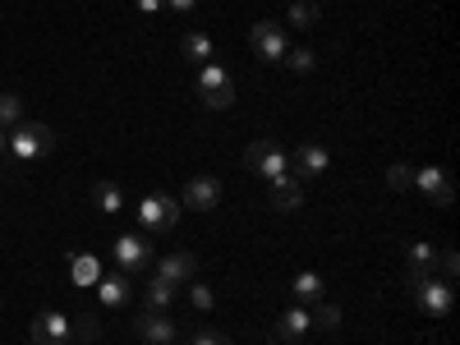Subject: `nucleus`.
Here are the masks:
<instances>
[{"instance_id": "1", "label": "nucleus", "mask_w": 460, "mask_h": 345, "mask_svg": "<svg viewBox=\"0 0 460 345\" xmlns=\"http://www.w3.org/2000/svg\"><path fill=\"white\" fill-rule=\"evenodd\" d=\"M410 295H414V304H419V314L433 318V323H442V318L456 309L451 281H438L433 272H429V277H414V281H410Z\"/></svg>"}, {"instance_id": "2", "label": "nucleus", "mask_w": 460, "mask_h": 345, "mask_svg": "<svg viewBox=\"0 0 460 345\" xmlns=\"http://www.w3.org/2000/svg\"><path fill=\"white\" fill-rule=\"evenodd\" d=\"M5 134H10V152H14L19 162H37V157H47V152L56 147V134L47 125H37V120H19Z\"/></svg>"}, {"instance_id": "3", "label": "nucleus", "mask_w": 460, "mask_h": 345, "mask_svg": "<svg viewBox=\"0 0 460 345\" xmlns=\"http://www.w3.org/2000/svg\"><path fill=\"white\" fill-rule=\"evenodd\" d=\"M244 166H249L253 175H262V180H272V184L290 175V157L277 147V138H253L249 152H244Z\"/></svg>"}, {"instance_id": "4", "label": "nucleus", "mask_w": 460, "mask_h": 345, "mask_svg": "<svg viewBox=\"0 0 460 345\" xmlns=\"http://www.w3.org/2000/svg\"><path fill=\"white\" fill-rule=\"evenodd\" d=\"M249 42H253L258 60H267V65H281V60H286V51H290L286 28H281V23H272V19L253 23V28H249Z\"/></svg>"}, {"instance_id": "5", "label": "nucleus", "mask_w": 460, "mask_h": 345, "mask_svg": "<svg viewBox=\"0 0 460 345\" xmlns=\"http://www.w3.org/2000/svg\"><path fill=\"white\" fill-rule=\"evenodd\" d=\"M138 221H143L147 230H171V226L180 221V208H175L171 194H143V199H138Z\"/></svg>"}, {"instance_id": "6", "label": "nucleus", "mask_w": 460, "mask_h": 345, "mask_svg": "<svg viewBox=\"0 0 460 345\" xmlns=\"http://www.w3.org/2000/svg\"><path fill=\"white\" fill-rule=\"evenodd\" d=\"M32 345H65L69 336H74V323L65 318V314H56V309H47V314H37L32 318Z\"/></svg>"}, {"instance_id": "7", "label": "nucleus", "mask_w": 460, "mask_h": 345, "mask_svg": "<svg viewBox=\"0 0 460 345\" xmlns=\"http://www.w3.org/2000/svg\"><path fill=\"white\" fill-rule=\"evenodd\" d=\"M134 336H138L143 345H171V341H175V323H171L166 314H157V309H143V314L134 318Z\"/></svg>"}, {"instance_id": "8", "label": "nucleus", "mask_w": 460, "mask_h": 345, "mask_svg": "<svg viewBox=\"0 0 460 345\" xmlns=\"http://www.w3.org/2000/svg\"><path fill=\"white\" fill-rule=\"evenodd\" d=\"M184 203L194 208V212H212L221 203V180L217 175H194L184 184Z\"/></svg>"}, {"instance_id": "9", "label": "nucleus", "mask_w": 460, "mask_h": 345, "mask_svg": "<svg viewBox=\"0 0 460 345\" xmlns=\"http://www.w3.org/2000/svg\"><path fill=\"white\" fill-rule=\"evenodd\" d=\"M414 184L424 189V194L438 203V208H451V199H456V189H451V175L442 171V166H424V171H414Z\"/></svg>"}, {"instance_id": "10", "label": "nucleus", "mask_w": 460, "mask_h": 345, "mask_svg": "<svg viewBox=\"0 0 460 345\" xmlns=\"http://www.w3.org/2000/svg\"><path fill=\"white\" fill-rule=\"evenodd\" d=\"M332 166V152L323 147V143H299L295 147V175L299 180H314V175H323Z\"/></svg>"}, {"instance_id": "11", "label": "nucleus", "mask_w": 460, "mask_h": 345, "mask_svg": "<svg viewBox=\"0 0 460 345\" xmlns=\"http://www.w3.org/2000/svg\"><path fill=\"white\" fill-rule=\"evenodd\" d=\"M129 295H134L129 272H111V277H102V281H97V299H102V309H125Z\"/></svg>"}, {"instance_id": "12", "label": "nucleus", "mask_w": 460, "mask_h": 345, "mask_svg": "<svg viewBox=\"0 0 460 345\" xmlns=\"http://www.w3.org/2000/svg\"><path fill=\"white\" fill-rule=\"evenodd\" d=\"M147 258H152V249H147L143 235H120L115 240V262H120V272H138Z\"/></svg>"}, {"instance_id": "13", "label": "nucleus", "mask_w": 460, "mask_h": 345, "mask_svg": "<svg viewBox=\"0 0 460 345\" xmlns=\"http://www.w3.org/2000/svg\"><path fill=\"white\" fill-rule=\"evenodd\" d=\"M309 327H314V314L304 309V304H290V309L281 314V323H277V336L281 341H304V336H309Z\"/></svg>"}, {"instance_id": "14", "label": "nucleus", "mask_w": 460, "mask_h": 345, "mask_svg": "<svg viewBox=\"0 0 460 345\" xmlns=\"http://www.w3.org/2000/svg\"><path fill=\"white\" fill-rule=\"evenodd\" d=\"M433 262H438V249H433V244H424V240L410 244V249H405V281L429 277V272H433Z\"/></svg>"}, {"instance_id": "15", "label": "nucleus", "mask_w": 460, "mask_h": 345, "mask_svg": "<svg viewBox=\"0 0 460 345\" xmlns=\"http://www.w3.org/2000/svg\"><path fill=\"white\" fill-rule=\"evenodd\" d=\"M194 272H199V262L189 258V253H166V258H162V267H157V277H166L171 286L194 281Z\"/></svg>"}, {"instance_id": "16", "label": "nucleus", "mask_w": 460, "mask_h": 345, "mask_svg": "<svg viewBox=\"0 0 460 345\" xmlns=\"http://www.w3.org/2000/svg\"><path fill=\"white\" fill-rule=\"evenodd\" d=\"M272 208H277V212H299V208H304V184H299L295 175H286V180L272 184Z\"/></svg>"}, {"instance_id": "17", "label": "nucleus", "mask_w": 460, "mask_h": 345, "mask_svg": "<svg viewBox=\"0 0 460 345\" xmlns=\"http://www.w3.org/2000/svg\"><path fill=\"white\" fill-rule=\"evenodd\" d=\"M93 203H97L106 217H115V212H125V189L115 184V180H97V184H93Z\"/></svg>"}, {"instance_id": "18", "label": "nucleus", "mask_w": 460, "mask_h": 345, "mask_svg": "<svg viewBox=\"0 0 460 345\" xmlns=\"http://www.w3.org/2000/svg\"><path fill=\"white\" fill-rule=\"evenodd\" d=\"M143 304H147V309H157V314H166L171 304H175V286H171L166 277H152V281L143 286Z\"/></svg>"}, {"instance_id": "19", "label": "nucleus", "mask_w": 460, "mask_h": 345, "mask_svg": "<svg viewBox=\"0 0 460 345\" xmlns=\"http://www.w3.org/2000/svg\"><path fill=\"white\" fill-rule=\"evenodd\" d=\"M180 51L194 60V65H208V60H212V37H208L203 28H189L184 42H180Z\"/></svg>"}, {"instance_id": "20", "label": "nucleus", "mask_w": 460, "mask_h": 345, "mask_svg": "<svg viewBox=\"0 0 460 345\" xmlns=\"http://www.w3.org/2000/svg\"><path fill=\"white\" fill-rule=\"evenodd\" d=\"M290 290H295L304 304H318V299H327V286H323V277H318V272H299V277L290 281Z\"/></svg>"}, {"instance_id": "21", "label": "nucleus", "mask_w": 460, "mask_h": 345, "mask_svg": "<svg viewBox=\"0 0 460 345\" xmlns=\"http://www.w3.org/2000/svg\"><path fill=\"white\" fill-rule=\"evenodd\" d=\"M217 88H235L230 84V74H226V65H199V93H217Z\"/></svg>"}, {"instance_id": "22", "label": "nucleus", "mask_w": 460, "mask_h": 345, "mask_svg": "<svg viewBox=\"0 0 460 345\" xmlns=\"http://www.w3.org/2000/svg\"><path fill=\"white\" fill-rule=\"evenodd\" d=\"M69 272H74V281H79V286H97V281H102V267H97V258H88V253L74 258Z\"/></svg>"}, {"instance_id": "23", "label": "nucleus", "mask_w": 460, "mask_h": 345, "mask_svg": "<svg viewBox=\"0 0 460 345\" xmlns=\"http://www.w3.org/2000/svg\"><path fill=\"white\" fill-rule=\"evenodd\" d=\"M23 120V102L14 93H0V129H14Z\"/></svg>"}, {"instance_id": "24", "label": "nucleus", "mask_w": 460, "mask_h": 345, "mask_svg": "<svg viewBox=\"0 0 460 345\" xmlns=\"http://www.w3.org/2000/svg\"><path fill=\"white\" fill-rule=\"evenodd\" d=\"M290 23L295 28H314L318 23V0H295V5H290Z\"/></svg>"}, {"instance_id": "25", "label": "nucleus", "mask_w": 460, "mask_h": 345, "mask_svg": "<svg viewBox=\"0 0 460 345\" xmlns=\"http://www.w3.org/2000/svg\"><path fill=\"white\" fill-rule=\"evenodd\" d=\"M281 65H286V69H295V74H309V69H314V65H318V56H314V51H309V47H290V51H286V60H281Z\"/></svg>"}, {"instance_id": "26", "label": "nucleus", "mask_w": 460, "mask_h": 345, "mask_svg": "<svg viewBox=\"0 0 460 345\" xmlns=\"http://www.w3.org/2000/svg\"><path fill=\"white\" fill-rule=\"evenodd\" d=\"M309 314H314V323H318V327H327V332H336V327H341V309H336L332 299H318Z\"/></svg>"}, {"instance_id": "27", "label": "nucleus", "mask_w": 460, "mask_h": 345, "mask_svg": "<svg viewBox=\"0 0 460 345\" xmlns=\"http://www.w3.org/2000/svg\"><path fill=\"white\" fill-rule=\"evenodd\" d=\"M387 189H414V166H405V162H396V166H387Z\"/></svg>"}, {"instance_id": "28", "label": "nucleus", "mask_w": 460, "mask_h": 345, "mask_svg": "<svg viewBox=\"0 0 460 345\" xmlns=\"http://www.w3.org/2000/svg\"><path fill=\"white\" fill-rule=\"evenodd\" d=\"M189 299H194V309H212V304H217V295H212V286L208 281H189Z\"/></svg>"}, {"instance_id": "29", "label": "nucleus", "mask_w": 460, "mask_h": 345, "mask_svg": "<svg viewBox=\"0 0 460 345\" xmlns=\"http://www.w3.org/2000/svg\"><path fill=\"white\" fill-rule=\"evenodd\" d=\"M203 106H208V111H230V106H235V88H217V93H203Z\"/></svg>"}, {"instance_id": "30", "label": "nucleus", "mask_w": 460, "mask_h": 345, "mask_svg": "<svg viewBox=\"0 0 460 345\" xmlns=\"http://www.w3.org/2000/svg\"><path fill=\"white\" fill-rule=\"evenodd\" d=\"M433 267H442V281H456V272H460L456 249H438V262H433Z\"/></svg>"}, {"instance_id": "31", "label": "nucleus", "mask_w": 460, "mask_h": 345, "mask_svg": "<svg viewBox=\"0 0 460 345\" xmlns=\"http://www.w3.org/2000/svg\"><path fill=\"white\" fill-rule=\"evenodd\" d=\"M74 336L93 341V336H97V314H84V318H79V327H74Z\"/></svg>"}, {"instance_id": "32", "label": "nucleus", "mask_w": 460, "mask_h": 345, "mask_svg": "<svg viewBox=\"0 0 460 345\" xmlns=\"http://www.w3.org/2000/svg\"><path fill=\"white\" fill-rule=\"evenodd\" d=\"M194 345H230V341H226L221 332H199V336H194Z\"/></svg>"}, {"instance_id": "33", "label": "nucleus", "mask_w": 460, "mask_h": 345, "mask_svg": "<svg viewBox=\"0 0 460 345\" xmlns=\"http://www.w3.org/2000/svg\"><path fill=\"white\" fill-rule=\"evenodd\" d=\"M134 5H138L143 14H162V10H166V0H134Z\"/></svg>"}, {"instance_id": "34", "label": "nucleus", "mask_w": 460, "mask_h": 345, "mask_svg": "<svg viewBox=\"0 0 460 345\" xmlns=\"http://www.w3.org/2000/svg\"><path fill=\"white\" fill-rule=\"evenodd\" d=\"M166 5H171L175 14H189V10H194V5H199V0H166Z\"/></svg>"}, {"instance_id": "35", "label": "nucleus", "mask_w": 460, "mask_h": 345, "mask_svg": "<svg viewBox=\"0 0 460 345\" xmlns=\"http://www.w3.org/2000/svg\"><path fill=\"white\" fill-rule=\"evenodd\" d=\"M5 152H10V134H5V129H0V157H5Z\"/></svg>"}, {"instance_id": "36", "label": "nucleus", "mask_w": 460, "mask_h": 345, "mask_svg": "<svg viewBox=\"0 0 460 345\" xmlns=\"http://www.w3.org/2000/svg\"><path fill=\"white\" fill-rule=\"evenodd\" d=\"M171 345H175V341H171Z\"/></svg>"}]
</instances>
